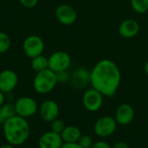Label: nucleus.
I'll use <instances>...</instances> for the list:
<instances>
[{
	"instance_id": "nucleus-14",
	"label": "nucleus",
	"mask_w": 148,
	"mask_h": 148,
	"mask_svg": "<svg viewBox=\"0 0 148 148\" xmlns=\"http://www.w3.org/2000/svg\"><path fill=\"white\" fill-rule=\"evenodd\" d=\"M118 31L124 38H133L140 32V24L134 19H126L119 25Z\"/></svg>"
},
{
	"instance_id": "nucleus-3",
	"label": "nucleus",
	"mask_w": 148,
	"mask_h": 148,
	"mask_svg": "<svg viewBox=\"0 0 148 148\" xmlns=\"http://www.w3.org/2000/svg\"><path fill=\"white\" fill-rule=\"evenodd\" d=\"M57 83L56 74L49 69L37 72L33 79V88L36 93L41 95L51 92Z\"/></svg>"
},
{
	"instance_id": "nucleus-8",
	"label": "nucleus",
	"mask_w": 148,
	"mask_h": 148,
	"mask_svg": "<svg viewBox=\"0 0 148 148\" xmlns=\"http://www.w3.org/2000/svg\"><path fill=\"white\" fill-rule=\"evenodd\" d=\"M82 104L88 111L97 112L102 107L103 95L94 88H88L83 94Z\"/></svg>"
},
{
	"instance_id": "nucleus-23",
	"label": "nucleus",
	"mask_w": 148,
	"mask_h": 148,
	"mask_svg": "<svg viewBox=\"0 0 148 148\" xmlns=\"http://www.w3.org/2000/svg\"><path fill=\"white\" fill-rule=\"evenodd\" d=\"M56 74V79L58 83H65L69 80V75L68 74L67 70L57 72Z\"/></svg>"
},
{
	"instance_id": "nucleus-18",
	"label": "nucleus",
	"mask_w": 148,
	"mask_h": 148,
	"mask_svg": "<svg viewBox=\"0 0 148 148\" xmlns=\"http://www.w3.org/2000/svg\"><path fill=\"white\" fill-rule=\"evenodd\" d=\"M131 7L135 12L144 14L148 10V0H131Z\"/></svg>"
},
{
	"instance_id": "nucleus-27",
	"label": "nucleus",
	"mask_w": 148,
	"mask_h": 148,
	"mask_svg": "<svg viewBox=\"0 0 148 148\" xmlns=\"http://www.w3.org/2000/svg\"><path fill=\"white\" fill-rule=\"evenodd\" d=\"M61 148H82L77 142L75 143H63Z\"/></svg>"
},
{
	"instance_id": "nucleus-29",
	"label": "nucleus",
	"mask_w": 148,
	"mask_h": 148,
	"mask_svg": "<svg viewBox=\"0 0 148 148\" xmlns=\"http://www.w3.org/2000/svg\"><path fill=\"white\" fill-rule=\"evenodd\" d=\"M0 148H16L15 146H13V145H11V144H10V143H8V144H4V145H2Z\"/></svg>"
},
{
	"instance_id": "nucleus-13",
	"label": "nucleus",
	"mask_w": 148,
	"mask_h": 148,
	"mask_svg": "<svg viewBox=\"0 0 148 148\" xmlns=\"http://www.w3.org/2000/svg\"><path fill=\"white\" fill-rule=\"evenodd\" d=\"M63 143L61 134L49 131L41 135L38 147L39 148H61Z\"/></svg>"
},
{
	"instance_id": "nucleus-10",
	"label": "nucleus",
	"mask_w": 148,
	"mask_h": 148,
	"mask_svg": "<svg viewBox=\"0 0 148 148\" xmlns=\"http://www.w3.org/2000/svg\"><path fill=\"white\" fill-rule=\"evenodd\" d=\"M59 106L58 104L52 100L44 101L40 108L39 114L42 121L45 122H52L56 119L58 118L59 115Z\"/></svg>"
},
{
	"instance_id": "nucleus-26",
	"label": "nucleus",
	"mask_w": 148,
	"mask_h": 148,
	"mask_svg": "<svg viewBox=\"0 0 148 148\" xmlns=\"http://www.w3.org/2000/svg\"><path fill=\"white\" fill-rule=\"evenodd\" d=\"M112 148H129V146L124 141H117L112 146Z\"/></svg>"
},
{
	"instance_id": "nucleus-1",
	"label": "nucleus",
	"mask_w": 148,
	"mask_h": 148,
	"mask_svg": "<svg viewBox=\"0 0 148 148\" xmlns=\"http://www.w3.org/2000/svg\"><path fill=\"white\" fill-rule=\"evenodd\" d=\"M92 88L103 96L114 97L121 84V71L117 64L109 59L99 61L92 69L89 75Z\"/></svg>"
},
{
	"instance_id": "nucleus-4",
	"label": "nucleus",
	"mask_w": 148,
	"mask_h": 148,
	"mask_svg": "<svg viewBox=\"0 0 148 148\" xmlns=\"http://www.w3.org/2000/svg\"><path fill=\"white\" fill-rule=\"evenodd\" d=\"M23 50L24 55L30 59L41 56L44 50L43 40L37 35H30L23 41Z\"/></svg>"
},
{
	"instance_id": "nucleus-15",
	"label": "nucleus",
	"mask_w": 148,
	"mask_h": 148,
	"mask_svg": "<svg viewBox=\"0 0 148 148\" xmlns=\"http://www.w3.org/2000/svg\"><path fill=\"white\" fill-rule=\"evenodd\" d=\"M61 136L64 143H75L78 142L82 136V132L79 127L75 126H66Z\"/></svg>"
},
{
	"instance_id": "nucleus-17",
	"label": "nucleus",
	"mask_w": 148,
	"mask_h": 148,
	"mask_svg": "<svg viewBox=\"0 0 148 148\" xmlns=\"http://www.w3.org/2000/svg\"><path fill=\"white\" fill-rule=\"evenodd\" d=\"M30 66H31L32 69L35 70L36 73L45 70V69H49V59L42 55L38 56L36 57H34L31 59Z\"/></svg>"
},
{
	"instance_id": "nucleus-21",
	"label": "nucleus",
	"mask_w": 148,
	"mask_h": 148,
	"mask_svg": "<svg viewBox=\"0 0 148 148\" xmlns=\"http://www.w3.org/2000/svg\"><path fill=\"white\" fill-rule=\"evenodd\" d=\"M51 125H50V127H51V131L54 132V133H56V134H61L62 132L63 131V129L65 128V123L62 120H60V119H56L55 121H53L52 122H50Z\"/></svg>"
},
{
	"instance_id": "nucleus-2",
	"label": "nucleus",
	"mask_w": 148,
	"mask_h": 148,
	"mask_svg": "<svg viewBox=\"0 0 148 148\" xmlns=\"http://www.w3.org/2000/svg\"><path fill=\"white\" fill-rule=\"evenodd\" d=\"M4 138L13 146H20L27 141L30 134V127L26 119L15 115L6 120L3 125Z\"/></svg>"
},
{
	"instance_id": "nucleus-30",
	"label": "nucleus",
	"mask_w": 148,
	"mask_h": 148,
	"mask_svg": "<svg viewBox=\"0 0 148 148\" xmlns=\"http://www.w3.org/2000/svg\"><path fill=\"white\" fill-rule=\"evenodd\" d=\"M5 121H6V120H5L4 117L3 116L2 112H1V110H0V125H3V123H4Z\"/></svg>"
},
{
	"instance_id": "nucleus-11",
	"label": "nucleus",
	"mask_w": 148,
	"mask_h": 148,
	"mask_svg": "<svg viewBox=\"0 0 148 148\" xmlns=\"http://www.w3.org/2000/svg\"><path fill=\"white\" fill-rule=\"evenodd\" d=\"M56 19L64 25H71L77 19L76 10L69 4H61L56 10Z\"/></svg>"
},
{
	"instance_id": "nucleus-6",
	"label": "nucleus",
	"mask_w": 148,
	"mask_h": 148,
	"mask_svg": "<svg viewBox=\"0 0 148 148\" xmlns=\"http://www.w3.org/2000/svg\"><path fill=\"white\" fill-rule=\"evenodd\" d=\"M15 108L16 115L26 119L33 116L36 113L38 105L33 98L29 96H23L16 100L15 102Z\"/></svg>"
},
{
	"instance_id": "nucleus-12",
	"label": "nucleus",
	"mask_w": 148,
	"mask_h": 148,
	"mask_svg": "<svg viewBox=\"0 0 148 148\" xmlns=\"http://www.w3.org/2000/svg\"><path fill=\"white\" fill-rule=\"evenodd\" d=\"M134 108L127 103H123L120 105L115 112V121L117 124L121 126H127L134 119Z\"/></svg>"
},
{
	"instance_id": "nucleus-28",
	"label": "nucleus",
	"mask_w": 148,
	"mask_h": 148,
	"mask_svg": "<svg viewBox=\"0 0 148 148\" xmlns=\"http://www.w3.org/2000/svg\"><path fill=\"white\" fill-rule=\"evenodd\" d=\"M5 94H3L2 91H0V108L4 104V101H5Z\"/></svg>"
},
{
	"instance_id": "nucleus-9",
	"label": "nucleus",
	"mask_w": 148,
	"mask_h": 148,
	"mask_svg": "<svg viewBox=\"0 0 148 148\" xmlns=\"http://www.w3.org/2000/svg\"><path fill=\"white\" fill-rule=\"evenodd\" d=\"M18 84V76L11 69H4L0 72V91L3 94L11 93Z\"/></svg>"
},
{
	"instance_id": "nucleus-7",
	"label": "nucleus",
	"mask_w": 148,
	"mask_h": 148,
	"mask_svg": "<svg viewBox=\"0 0 148 148\" xmlns=\"http://www.w3.org/2000/svg\"><path fill=\"white\" fill-rule=\"evenodd\" d=\"M49 59V69L55 73L67 70L71 64V57L65 51H56L50 55Z\"/></svg>"
},
{
	"instance_id": "nucleus-20",
	"label": "nucleus",
	"mask_w": 148,
	"mask_h": 148,
	"mask_svg": "<svg viewBox=\"0 0 148 148\" xmlns=\"http://www.w3.org/2000/svg\"><path fill=\"white\" fill-rule=\"evenodd\" d=\"M0 110L2 112L3 116L4 117L5 120H8L15 115H16V108H15V104H11V103H6L3 104Z\"/></svg>"
},
{
	"instance_id": "nucleus-16",
	"label": "nucleus",
	"mask_w": 148,
	"mask_h": 148,
	"mask_svg": "<svg viewBox=\"0 0 148 148\" xmlns=\"http://www.w3.org/2000/svg\"><path fill=\"white\" fill-rule=\"evenodd\" d=\"M90 72L84 70L83 69H78L72 76V84L76 88H82L88 82H90L89 78Z\"/></svg>"
},
{
	"instance_id": "nucleus-24",
	"label": "nucleus",
	"mask_w": 148,
	"mask_h": 148,
	"mask_svg": "<svg viewBox=\"0 0 148 148\" xmlns=\"http://www.w3.org/2000/svg\"><path fill=\"white\" fill-rule=\"evenodd\" d=\"M19 3L27 9H32L38 3V0H18Z\"/></svg>"
},
{
	"instance_id": "nucleus-22",
	"label": "nucleus",
	"mask_w": 148,
	"mask_h": 148,
	"mask_svg": "<svg viewBox=\"0 0 148 148\" xmlns=\"http://www.w3.org/2000/svg\"><path fill=\"white\" fill-rule=\"evenodd\" d=\"M82 148H90L93 145V139L88 134H82L78 142H77Z\"/></svg>"
},
{
	"instance_id": "nucleus-25",
	"label": "nucleus",
	"mask_w": 148,
	"mask_h": 148,
	"mask_svg": "<svg viewBox=\"0 0 148 148\" xmlns=\"http://www.w3.org/2000/svg\"><path fill=\"white\" fill-rule=\"evenodd\" d=\"M90 148H112V147L106 141L101 140V141H97L93 143Z\"/></svg>"
},
{
	"instance_id": "nucleus-19",
	"label": "nucleus",
	"mask_w": 148,
	"mask_h": 148,
	"mask_svg": "<svg viewBox=\"0 0 148 148\" xmlns=\"http://www.w3.org/2000/svg\"><path fill=\"white\" fill-rule=\"evenodd\" d=\"M11 45V40L9 35L5 32L0 31V54L7 52Z\"/></svg>"
},
{
	"instance_id": "nucleus-5",
	"label": "nucleus",
	"mask_w": 148,
	"mask_h": 148,
	"mask_svg": "<svg viewBox=\"0 0 148 148\" xmlns=\"http://www.w3.org/2000/svg\"><path fill=\"white\" fill-rule=\"evenodd\" d=\"M117 122L112 116H102L94 126L95 134L100 138H108L114 134L117 128Z\"/></svg>"
},
{
	"instance_id": "nucleus-31",
	"label": "nucleus",
	"mask_w": 148,
	"mask_h": 148,
	"mask_svg": "<svg viewBox=\"0 0 148 148\" xmlns=\"http://www.w3.org/2000/svg\"><path fill=\"white\" fill-rule=\"evenodd\" d=\"M144 71H145L146 75H148V61L146 62V63H145V65H144Z\"/></svg>"
}]
</instances>
